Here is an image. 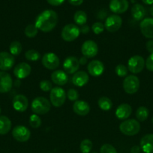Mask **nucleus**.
<instances>
[{
	"mask_svg": "<svg viewBox=\"0 0 153 153\" xmlns=\"http://www.w3.org/2000/svg\"><path fill=\"white\" fill-rule=\"evenodd\" d=\"M12 105L15 111L18 112H24L28 106V99L22 94H18L14 97Z\"/></svg>",
	"mask_w": 153,
	"mask_h": 153,
	"instance_id": "16",
	"label": "nucleus"
},
{
	"mask_svg": "<svg viewBox=\"0 0 153 153\" xmlns=\"http://www.w3.org/2000/svg\"><path fill=\"white\" fill-rule=\"evenodd\" d=\"M140 88V80L134 75H130L124 78L123 81V89L128 94H134Z\"/></svg>",
	"mask_w": 153,
	"mask_h": 153,
	"instance_id": "6",
	"label": "nucleus"
},
{
	"mask_svg": "<svg viewBox=\"0 0 153 153\" xmlns=\"http://www.w3.org/2000/svg\"><path fill=\"white\" fill-rule=\"evenodd\" d=\"M68 2L74 6H79L82 4L83 0H68Z\"/></svg>",
	"mask_w": 153,
	"mask_h": 153,
	"instance_id": "43",
	"label": "nucleus"
},
{
	"mask_svg": "<svg viewBox=\"0 0 153 153\" xmlns=\"http://www.w3.org/2000/svg\"><path fill=\"white\" fill-rule=\"evenodd\" d=\"M32 71L30 65L27 63L22 62L18 64L14 70V74L17 79H23L28 77Z\"/></svg>",
	"mask_w": 153,
	"mask_h": 153,
	"instance_id": "19",
	"label": "nucleus"
},
{
	"mask_svg": "<svg viewBox=\"0 0 153 153\" xmlns=\"http://www.w3.org/2000/svg\"><path fill=\"white\" fill-rule=\"evenodd\" d=\"M142 2L146 4H153V0H142Z\"/></svg>",
	"mask_w": 153,
	"mask_h": 153,
	"instance_id": "47",
	"label": "nucleus"
},
{
	"mask_svg": "<svg viewBox=\"0 0 153 153\" xmlns=\"http://www.w3.org/2000/svg\"><path fill=\"white\" fill-rule=\"evenodd\" d=\"M131 16L135 20H142L146 16V9L142 4H135L131 7Z\"/></svg>",
	"mask_w": 153,
	"mask_h": 153,
	"instance_id": "25",
	"label": "nucleus"
},
{
	"mask_svg": "<svg viewBox=\"0 0 153 153\" xmlns=\"http://www.w3.org/2000/svg\"><path fill=\"white\" fill-rule=\"evenodd\" d=\"M74 20L78 25H83L87 22V14L83 10H77L74 15Z\"/></svg>",
	"mask_w": 153,
	"mask_h": 153,
	"instance_id": "27",
	"label": "nucleus"
},
{
	"mask_svg": "<svg viewBox=\"0 0 153 153\" xmlns=\"http://www.w3.org/2000/svg\"><path fill=\"white\" fill-rule=\"evenodd\" d=\"M26 59L30 61H37L40 58V54L34 49H29L25 53Z\"/></svg>",
	"mask_w": 153,
	"mask_h": 153,
	"instance_id": "32",
	"label": "nucleus"
},
{
	"mask_svg": "<svg viewBox=\"0 0 153 153\" xmlns=\"http://www.w3.org/2000/svg\"><path fill=\"white\" fill-rule=\"evenodd\" d=\"M141 33L145 37L153 39V18H145L140 24Z\"/></svg>",
	"mask_w": 153,
	"mask_h": 153,
	"instance_id": "17",
	"label": "nucleus"
},
{
	"mask_svg": "<svg viewBox=\"0 0 153 153\" xmlns=\"http://www.w3.org/2000/svg\"><path fill=\"white\" fill-rule=\"evenodd\" d=\"M79 63L80 65H85L87 64V58L86 57H82L79 59Z\"/></svg>",
	"mask_w": 153,
	"mask_h": 153,
	"instance_id": "46",
	"label": "nucleus"
},
{
	"mask_svg": "<svg viewBox=\"0 0 153 153\" xmlns=\"http://www.w3.org/2000/svg\"><path fill=\"white\" fill-rule=\"evenodd\" d=\"M119 130L124 135H136L140 131V124L136 120H125L120 124Z\"/></svg>",
	"mask_w": 153,
	"mask_h": 153,
	"instance_id": "3",
	"label": "nucleus"
},
{
	"mask_svg": "<svg viewBox=\"0 0 153 153\" xmlns=\"http://www.w3.org/2000/svg\"><path fill=\"white\" fill-rule=\"evenodd\" d=\"M81 52L86 58H92L98 55V46L93 40H86L81 46Z\"/></svg>",
	"mask_w": 153,
	"mask_h": 153,
	"instance_id": "8",
	"label": "nucleus"
},
{
	"mask_svg": "<svg viewBox=\"0 0 153 153\" xmlns=\"http://www.w3.org/2000/svg\"><path fill=\"white\" fill-rule=\"evenodd\" d=\"M80 31L78 26L75 24H68L63 27L62 30V38L66 42H72L79 37Z\"/></svg>",
	"mask_w": 153,
	"mask_h": 153,
	"instance_id": "5",
	"label": "nucleus"
},
{
	"mask_svg": "<svg viewBox=\"0 0 153 153\" xmlns=\"http://www.w3.org/2000/svg\"><path fill=\"white\" fill-rule=\"evenodd\" d=\"M51 80L55 85L62 86L68 82V76L64 71L61 70H55L51 74Z\"/></svg>",
	"mask_w": 153,
	"mask_h": 153,
	"instance_id": "22",
	"label": "nucleus"
},
{
	"mask_svg": "<svg viewBox=\"0 0 153 153\" xmlns=\"http://www.w3.org/2000/svg\"><path fill=\"white\" fill-rule=\"evenodd\" d=\"M145 66L147 70L150 72H153V53L150 54L145 61Z\"/></svg>",
	"mask_w": 153,
	"mask_h": 153,
	"instance_id": "40",
	"label": "nucleus"
},
{
	"mask_svg": "<svg viewBox=\"0 0 153 153\" xmlns=\"http://www.w3.org/2000/svg\"><path fill=\"white\" fill-rule=\"evenodd\" d=\"M66 96H67L68 99L70 101L72 102L76 101V100H78V98H79V94H78L77 91H76V90L74 89V88L69 89L68 91Z\"/></svg>",
	"mask_w": 153,
	"mask_h": 153,
	"instance_id": "37",
	"label": "nucleus"
},
{
	"mask_svg": "<svg viewBox=\"0 0 153 153\" xmlns=\"http://www.w3.org/2000/svg\"><path fill=\"white\" fill-rule=\"evenodd\" d=\"M39 87H40V90L44 91V92H48V91H50L52 89V83L48 80L41 81L39 84Z\"/></svg>",
	"mask_w": 153,
	"mask_h": 153,
	"instance_id": "38",
	"label": "nucleus"
},
{
	"mask_svg": "<svg viewBox=\"0 0 153 153\" xmlns=\"http://www.w3.org/2000/svg\"><path fill=\"white\" fill-rule=\"evenodd\" d=\"M38 32V29L34 24L28 25L24 30V34L28 38H33V37H36Z\"/></svg>",
	"mask_w": 153,
	"mask_h": 153,
	"instance_id": "31",
	"label": "nucleus"
},
{
	"mask_svg": "<svg viewBox=\"0 0 153 153\" xmlns=\"http://www.w3.org/2000/svg\"><path fill=\"white\" fill-rule=\"evenodd\" d=\"M28 123H29V125L32 128H37L40 127V125H41V120H40V117L38 115L34 114H32L30 116Z\"/></svg>",
	"mask_w": 153,
	"mask_h": 153,
	"instance_id": "34",
	"label": "nucleus"
},
{
	"mask_svg": "<svg viewBox=\"0 0 153 153\" xmlns=\"http://www.w3.org/2000/svg\"><path fill=\"white\" fill-rule=\"evenodd\" d=\"M80 32L82 33V34H87V33L89 31V27L87 25H82L81 28H80Z\"/></svg>",
	"mask_w": 153,
	"mask_h": 153,
	"instance_id": "44",
	"label": "nucleus"
},
{
	"mask_svg": "<svg viewBox=\"0 0 153 153\" xmlns=\"http://www.w3.org/2000/svg\"><path fill=\"white\" fill-rule=\"evenodd\" d=\"M9 50H10V53L12 55H19L22 50V44L20 43V42L14 40L10 44Z\"/></svg>",
	"mask_w": 153,
	"mask_h": 153,
	"instance_id": "30",
	"label": "nucleus"
},
{
	"mask_svg": "<svg viewBox=\"0 0 153 153\" xmlns=\"http://www.w3.org/2000/svg\"><path fill=\"white\" fill-rule=\"evenodd\" d=\"M140 146H134L130 149V152L131 153H140Z\"/></svg>",
	"mask_w": 153,
	"mask_h": 153,
	"instance_id": "45",
	"label": "nucleus"
},
{
	"mask_svg": "<svg viewBox=\"0 0 153 153\" xmlns=\"http://www.w3.org/2000/svg\"><path fill=\"white\" fill-rule=\"evenodd\" d=\"M12 136L18 142H26L31 136V132L27 127L24 126H16L12 130Z\"/></svg>",
	"mask_w": 153,
	"mask_h": 153,
	"instance_id": "9",
	"label": "nucleus"
},
{
	"mask_svg": "<svg viewBox=\"0 0 153 153\" xmlns=\"http://www.w3.org/2000/svg\"><path fill=\"white\" fill-rule=\"evenodd\" d=\"M152 124H153V117H152Z\"/></svg>",
	"mask_w": 153,
	"mask_h": 153,
	"instance_id": "49",
	"label": "nucleus"
},
{
	"mask_svg": "<svg viewBox=\"0 0 153 153\" xmlns=\"http://www.w3.org/2000/svg\"><path fill=\"white\" fill-rule=\"evenodd\" d=\"M42 64L48 70H56L59 66V58L52 52H47L43 55L41 59Z\"/></svg>",
	"mask_w": 153,
	"mask_h": 153,
	"instance_id": "10",
	"label": "nucleus"
},
{
	"mask_svg": "<svg viewBox=\"0 0 153 153\" xmlns=\"http://www.w3.org/2000/svg\"><path fill=\"white\" fill-rule=\"evenodd\" d=\"M146 50L149 53H153V40H149L146 42Z\"/></svg>",
	"mask_w": 153,
	"mask_h": 153,
	"instance_id": "41",
	"label": "nucleus"
},
{
	"mask_svg": "<svg viewBox=\"0 0 153 153\" xmlns=\"http://www.w3.org/2000/svg\"><path fill=\"white\" fill-rule=\"evenodd\" d=\"M15 59L14 55L7 52H0V70L8 71L14 65Z\"/></svg>",
	"mask_w": 153,
	"mask_h": 153,
	"instance_id": "12",
	"label": "nucleus"
},
{
	"mask_svg": "<svg viewBox=\"0 0 153 153\" xmlns=\"http://www.w3.org/2000/svg\"><path fill=\"white\" fill-rule=\"evenodd\" d=\"M13 87V80L9 73L0 71V93L4 94L11 90Z\"/></svg>",
	"mask_w": 153,
	"mask_h": 153,
	"instance_id": "14",
	"label": "nucleus"
},
{
	"mask_svg": "<svg viewBox=\"0 0 153 153\" xmlns=\"http://www.w3.org/2000/svg\"><path fill=\"white\" fill-rule=\"evenodd\" d=\"M150 13L153 16V4H152L151 7H150Z\"/></svg>",
	"mask_w": 153,
	"mask_h": 153,
	"instance_id": "48",
	"label": "nucleus"
},
{
	"mask_svg": "<svg viewBox=\"0 0 153 153\" xmlns=\"http://www.w3.org/2000/svg\"><path fill=\"white\" fill-rule=\"evenodd\" d=\"M47 2L52 6H59L64 1V0H46Z\"/></svg>",
	"mask_w": 153,
	"mask_h": 153,
	"instance_id": "42",
	"label": "nucleus"
},
{
	"mask_svg": "<svg viewBox=\"0 0 153 153\" xmlns=\"http://www.w3.org/2000/svg\"><path fill=\"white\" fill-rule=\"evenodd\" d=\"M115 72L116 75L119 77H124L128 75V69L124 64H118L115 68Z\"/></svg>",
	"mask_w": 153,
	"mask_h": 153,
	"instance_id": "35",
	"label": "nucleus"
},
{
	"mask_svg": "<svg viewBox=\"0 0 153 153\" xmlns=\"http://www.w3.org/2000/svg\"><path fill=\"white\" fill-rule=\"evenodd\" d=\"M93 147L92 142L88 139H84L80 145V149L82 153H89Z\"/></svg>",
	"mask_w": 153,
	"mask_h": 153,
	"instance_id": "33",
	"label": "nucleus"
},
{
	"mask_svg": "<svg viewBox=\"0 0 153 153\" xmlns=\"http://www.w3.org/2000/svg\"><path fill=\"white\" fill-rule=\"evenodd\" d=\"M98 107L103 111H109L112 107V102L106 97H102L98 101Z\"/></svg>",
	"mask_w": 153,
	"mask_h": 153,
	"instance_id": "29",
	"label": "nucleus"
},
{
	"mask_svg": "<svg viewBox=\"0 0 153 153\" xmlns=\"http://www.w3.org/2000/svg\"><path fill=\"white\" fill-rule=\"evenodd\" d=\"M66 99V94L64 89L59 87L52 88L50 94V103L56 108H59L64 105Z\"/></svg>",
	"mask_w": 153,
	"mask_h": 153,
	"instance_id": "4",
	"label": "nucleus"
},
{
	"mask_svg": "<svg viewBox=\"0 0 153 153\" xmlns=\"http://www.w3.org/2000/svg\"><path fill=\"white\" fill-rule=\"evenodd\" d=\"M140 149L145 153H153V134H146L141 138Z\"/></svg>",
	"mask_w": 153,
	"mask_h": 153,
	"instance_id": "24",
	"label": "nucleus"
},
{
	"mask_svg": "<svg viewBox=\"0 0 153 153\" xmlns=\"http://www.w3.org/2000/svg\"><path fill=\"white\" fill-rule=\"evenodd\" d=\"M11 128V121L8 117L0 116V134H8Z\"/></svg>",
	"mask_w": 153,
	"mask_h": 153,
	"instance_id": "26",
	"label": "nucleus"
},
{
	"mask_svg": "<svg viewBox=\"0 0 153 153\" xmlns=\"http://www.w3.org/2000/svg\"><path fill=\"white\" fill-rule=\"evenodd\" d=\"M105 27L102 22H96L92 26V30L93 33H94L95 34H100L104 31Z\"/></svg>",
	"mask_w": 153,
	"mask_h": 153,
	"instance_id": "36",
	"label": "nucleus"
},
{
	"mask_svg": "<svg viewBox=\"0 0 153 153\" xmlns=\"http://www.w3.org/2000/svg\"><path fill=\"white\" fill-rule=\"evenodd\" d=\"M135 115H136V117L138 121L143 122V121L146 120L148 119V115H149V111H148V109L146 107L140 106V107H139L136 109Z\"/></svg>",
	"mask_w": 153,
	"mask_h": 153,
	"instance_id": "28",
	"label": "nucleus"
},
{
	"mask_svg": "<svg viewBox=\"0 0 153 153\" xmlns=\"http://www.w3.org/2000/svg\"><path fill=\"white\" fill-rule=\"evenodd\" d=\"M88 73L93 77H98L103 74L104 71V65L103 63L98 60H93L88 63L87 66Z\"/></svg>",
	"mask_w": 153,
	"mask_h": 153,
	"instance_id": "15",
	"label": "nucleus"
},
{
	"mask_svg": "<svg viewBox=\"0 0 153 153\" xmlns=\"http://www.w3.org/2000/svg\"><path fill=\"white\" fill-rule=\"evenodd\" d=\"M1 112H2V109H1V108H0V114H1Z\"/></svg>",
	"mask_w": 153,
	"mask_h": 153,
	"instance_id": "50",
	"label": "nucleus"
},
{
	"mask_svg": "<svg viewBox=\"0 0 153 153\" xmlns=\"http://www.w3.org/2000/svg\"><path fill=\"white\" fill-rule=\"evenodd\" d=\"M122 24V18L118 15L112 14L106 19L104 27L110 32H116L120 29Z\"/></svg>",
	"mask_w": 153,
	"mask_h": 153,
	"instance_id": "11",
	"label": "nucleus"
},
{
	"mask_svg": "<svg viewBox=\"0 0 153 153\" xmlns=\"http://www.w3.org/2000/svg\"><path fill=\"white\" fill-rule=\"evenodd\" d=\"M145 67V60L140 55H134L128 61V69L130 73L137 74L142 71Z\"/></svg>",
	"mask_w": 153,
	"mask_h": 153,
	"instance_id": "7",
	"label": "nucleus"
},
{
	"mask_svg": "<svg viewBox=\"0 0 153 153\" xmlns=\"http://www.w3.org/2000/svg\"><path fill=\"white\" fill-rule=\"evenodd\" d=\"M100 153H117V151L113 146L109 143H105L100 147Z\"/></svg>",
	"mask_w": 153,
	"mask_h": 153,
	"instance_id": "39",
	"label": "nucleus"
},
{
	"mask_svg": "<svg viewBox=\"0 0 153 153\" xmlns=\"http://www.w3.org/2000/svg\"><path fill=\"white\" fill-rule=\"evenodd\" d=\"M80 67L79 60L74 56H69L63 62V68L67 74H74Z\"/></svg>",
	"mask_w": 153,
	"mask_h": 153,
	"instance_id": "13",
	"label": "nucleus"
},
{
	"mask_svg": "<svg viewBox=\"0 0 153 153\" xmlns=\"http://www.w3.org/2000/svg\"><path fill=\"white\" fill-rule=\"evenodd\" d=\"M109 7L111 11L119 14L124 13L128 9L129 3L128 0H111Z\"/></svg>",
	"mask_w": 153,
	"mask_h": 153,
	"instance_id": "18",
	"label": "nucleus"
},
{
	"mask_svg": "<svg viewBox=\"0 0 153 153\" xmlns=\"http://www.w3.org/2000/svg\"><path fill=\"white\" fill-rule=\"evenodd\" d=\"M73 111L80 116H86L90 111V106L84 100H76L73 105Z\"/></svg>",
	"mask_w": 153,
	"mask_h": 153,
	"instance_id": "21",
	"label": "nucleus"
},
{
	"mask_svg": "<svg viewBox=\"0 0 153 153\" xmlns=\"http://www.w3.org/2000/svg\"><path fill=\"white\" fill-rule=\"evenodd\" d=\"M32 111L38 115L46 114L50 111L51 103L47 99L42 97H36L33 100L31 105Z\"/></svg>",
	"mask_w": 153,
	"mask_h": 153,
	"instance_id": "2",
	"label": "nucleus"
},
{
	"mask_svg": "<svg viewBox=\"0 0 153 153\" xmlns=\"http://www.w3.org/2000/svg\"><path fill=\"white\" fill-rule=\"evenodd\" d=\"M89 80V77L86 72L78 71L74 74L71 81L72 83L76 87H82L86 85Z\"/></svg>",
	"mask_w": 153,
	"mask_h": 153,
	"instance_id": "23",
	"label": "nucleus"
},
{
	"mask_svg": "<svg viewBox=\"0 0 153 153\" xmlns=\"http://www.w3.org/2000/svg\"><path fill=\"white\" fill-rule=\"evenodd\" d=\"M58 22V15L52 10H45L37 16L34 25L43 32H50L55 28Z\"/></svg>",
	"mask_w": 153,
	"mask_h": 153,
	"instance_id": "1",
	"label": "nucleus"
},
{
	"mask_svg": "<svg viewBox=\"0 0 153 153\" xmlns=\"http://www.w3.org/2000/svg\"><path fill=\"white\" fill-rule=\"evenodd\" d=\"M132 112L131 106L127 103H123L118 106L115 112L116 117L120 120H125L130 116Z\"/></svg>",
	"mask_w": 153,
	"mask_h": 153,
	"instance_id": "20",
	"label": "nucleus"
}]
</instances>
